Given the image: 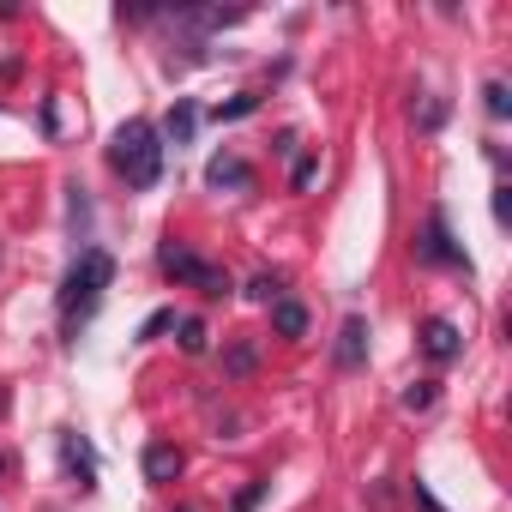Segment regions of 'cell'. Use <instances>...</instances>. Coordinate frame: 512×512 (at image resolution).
Instances as JSON below:
<instances>
[{
	"instance_id": "obj_1",
	"label": "cell",
	"mask_w": 512,
	"mask_h": 512,
	"mask_svg": "<svg viewBox=\"0 0 512 512\" xmlns=\"http://www.w3.org/2000/svg\"><path fill=\"white\" fill-rule=\"evenodd\" d=\"M109 284H115V253H109V247H85L79 260L67 266V278H61V296H55L67 344H73V338H79V326L97 314V302H103V290H109Z\"/></svg>"
},
{
	"instance_id": "obj_2",
	"label": "cell",
	"mask_w": 512,
	"mask_h": 512,
	"mask_svg": "<svg viewBox=\"0 0 512 512\" xmlns=\"http://www.w3.org/2000/svg\"><path fill=\"white\" fill-rule=\"evenodd\" d=\"M109 169L127 181V187H157L163 181V133L145 121V115H133V121H121L115 127V139H109Z\"/></svg>"
},
{
	"instance_id": "obj_3",
	"label": "cell",
	"mask_w": 512,
	"mask_h": 512,
	"mask_svg": "<svg viewBox=\"0 0 512 512\" xmlns=\"http://www.w3.org/2000/svg\"><path fill=\"white\" fill-rule=\"evenodd\" d=\"M157 272H163V278H175V284H187V290H199L205 302H223V296L235 290L223 266H211V260H199V253H193V247H181L175 235H169V241L157 247Z\"/></svg>"
},
{
	"instance_id": "obj_4",
	"label": "cell",
	"mask_w": 512,
	"mask_h": 512,
	"mask_svg": "<svg viewBox=\"0 0 512 512\" xmlns=\"http://www.w3.org/2000/svg\"><path fill=\"white\" fill-rule=\"evenodd\" d=\"M416 260H422V266H452V272H470V253L452 241L446 211H428V223H422V235H416Z\"/></svg>"
},
{
	"instance_id": "obj_5",
	"label": "cell",
	"mask_w": 512,
	"mask_h": 512,
	"mask_svg": "<svg viewBox=\"0 0 512 512\" xmlns=\"http://www.w3.org/2000/svg\"><path fill=\"white\" fill-rule=\"evenodd\" d=\"M61 464H67V476L91 494L97 488V452H91V440L79 434V428H61Z\"/></svg>"
},
{
	"instance_id": "obj_6",
	"label": "cell",
	"mask_w": 512,
	"mask_h": 512,
	"mask_svg": "<svg viewBox=\"0 0 512 512\" xmlns=\"http://www.w3.org/2000/svg\"><path fill=\"white\" fill-rule=\"evenodd\" d=\"M458 350H464V338L452 320H422V356L428 362H458Z\"/></svg>"
},
{
	"instance_id": "obj_7",
	"label": "cell",
	"mask_w": 512,
	"mask_h": 512,
	"mask_svg": "<svg viewBox=\"0 0 512 512\" xmlns=\"http://www.w3.org/2000/svg\"><path fill=\"white\" fill-rule=\"evenodd\" d=\"M205 187H217V193H223V187H235V193H241V187H253V169H247L241 157H229V151H223V157H211V163H205Z\"/></svg>"
},
{
	"instance_id": "obj_8",
	"label": "cell",
	"mask_w": 512,
	"mask_h": 512,
	"mask_svg": "<svg viewBox=\"0 0 512 512\" xmlns=\"http://www.w3.org/2000/svg\"><path fill=\"white\" fill-rule=\"evenodd\" d=\"M362 362H368V320L350 314L344 332H338V368H362Z\"/></svg>"
},
{
	"instance_id": "obj_9",
	"label": "cell",
	"mask_w": 512,
	"mask_h": 512,
	"mask_svg": "<svg viewBox=\"0 0 512 512\" xmlns=\"http://www.w3.org/2000/svg\"><path fill=\"white\" fill-rule=\"evenodd\" d=\"M181 464H187L181 446H169V440H151V446H145V476H151V482H175Z\"/></svg>"
},
{
	"instance_id": "obj_10",
	"label": "cell",
	"mask_w": 512,
	"mask_h": 512,
	"mask_svg": "<svg viewBox=\"0 0 512 512\" xmlns=\"http://www.w3.org/2000/svg\"><path fill=\"white\" fill-rule=\"evenodd\" d=\"M272 332H278V338H308V308L290 302V296H278V302H272Z\"/></svg>"
},
{
	"instance_id": "obj_11",
	"label": "cell",
	"mask_w": 512,
	"mask_h": 512,
	"mask_svg": "<svg viewBox=\"0 0 512 512\" xmlns=\"http://www.w3.org/2000/svg\"><path fill=\"white\" fill-rule=\"evenodd\" d=\"M193 133H199V109H193L187 97H175V109H169V121H163V139L193 145Z\"/></svg>"
},
{
	"instance_id": "obj_12",
	"label": "cell",
	"mask_w": 512,
	"mask_h": 512,
	"mask_svg": "<svg viewBox=\"0 0 512 512\" xmlns=\"http://www.w3.org/2000/svg\"><path fill=\"white\" fill-rule=\"evenodd\" d=\"M260 103H266L260 91H235L229 103H217V109H211V121H241V115H253V109H260Z\"/></svg>"
},
{
	"instance_id": "obj_13",
	"label": "cell",
	"mask_w": 512,
	"mask_h": 512,
	"mask_svg": "<svg viewBox=\"0 0 512 512\" xmlns=\"http://www.w3.org/2000/svg\"><path fill=\"white\" fill-rule=\"evenodd\" d=\"M482 109H488L494 121L512 115V91H506V79H488V85H482Z\"/></svg>"
},
{
	"instance_id": "obj_14",
	"label": "cell",
	"mask_w": 512,
	"mask_h": 512,
	"mask_svg": "<svg viewBox=\"0 0 512 512\" xmlns=\"http://www.w3.org/2000/svg\"><path fill=\"white\" fill-rule=\"evenodd\" d=\"M175 332H181V350H187V356H205V344H211L205 320H193V314H187V320H175Z\"/></svg>"
},
{
	"instance_id": "obj_15",
	"label": "cell",
	"mask_w": 512,
	"mask_h": 512,
	"mask_svg": "<svg viewBox=\"0 0 512 512\" xmlns=\"http://www.w3.org/2000/svg\"><path fill=\"white\" fill-rule=\"evenodd\" d=\"M247 296H253V302H266V308H272V302L284 296V278H278V272H260V278H253V284H247Z\"/></svg>"
},
{
	"instance_id": "obj_16",
	"label": "cell",
	"mask_w": 512,
	"mask_h": 512,
	"mask_svg": "<svg viewBox=\"0 0 512 512\" xmlns=\"http://www.w3.org/2000/svg\"><path fill=\"white\" fill-rule=\"evenodd\" d=\"M410 115H416V127H422V133H434V127L446 121V103H440V97H428V103H422V109H410Z\"/></svg>"
},
{
	"instance_id": "obj_17",
	"label": "cell",
	"mask_w": 512,
	"mask_h": 512,
	"mask_svg": "<svg viewBox=\"0 0 512 512\" xmlns=\"http://www.w3.org/2000/svg\"><path fill=\"white\" fill-rule=\"evenodd\" d=\"M169 326H175V308H157V314L139 326V344H151V338H157V332H169Z\"/></svg>"
},
{
	"instance_id": "obj_18",
	"label": "cell",
	"mask_w": 512,
	"mask_h": 512,
	"mask_svg": "<svg viewBox=\"0 0 512 512\" xmlns=\"http://www.w3.org/2000/svg\"><path fill=\"white\" fill-rule=\"evenodd\" d=\"M434 404V380H416V386H404V410H428Z\"/></svg>"
},
{
	"instance_id": "obj_19",
	"label": "cell",
	"mask_w": 512,
	"mask_h": 512,
	"mask_svg": "<svg viewBox=\"0 0 512 512\" xmlns=\"http://www.w3.org/2000/svg\"><path fill=\"white\" fill-rule=\"evenodd\" d=\"M266 488H272V482H247V488L235 494V512H253V506H260V500H266Z\"/></svg>"
},
{
	"instance_id": "obj_20",
	"label": "cell",
	"mask_w": 512,
	"mask_h": 512,
	"mask_svg": "<svg viewBox=\"0 0 512 512\" xmlns=\"http://www.w3.org/2000/svg\"><path fill=\"white\" fill-rule=\"evenodd\" d=\"M314 175H320V157H296L290 181H296V187H314Z\"/></svg>"
},
{
	"instance_id": "obj_21",
	"label": "cell",
	"mask_w": 512,
	"mask_h": 512,
	"mask_svg": "<svg viewBox=\"0 0 512 512\" xmlns=\"http://www.w3.org/2000/svg\"><path fill=\"white\" fill-rule=\"evenodd\" d=\"M494 223H500V229L512 223V187H506V181L494 187Z\"/></svg>"
},
{
	"instance_id": "obj_22",
	"label": "cell",
	"mask_w": 512,
	"mask_h": 512,
	"mask_svg": "<svg viewBox=\"0 0 512 512\" xmlns=\"http://www.w3.org/2000/svg\"><path fill=\"white\" fill-rule=\"evenodd\" d=\"M229 374H235V380L253 374V344H235V350H229Z\"/></svg>"
},
{
	"instance_id": "obj_23",
	"label": "cell",
	"mask_w": 512,
	"mask_h": 512,
	"mask_svg": "<svg viewBox=\"0 0 512 512\" xmlns=\"http://www.w3.org/2000/svg\"><path fill=\"white\" fill-rule=\"evenodd\" d=\"M272 151H278V157H290V163H296V157H302V139H296V133H278V145H272Z\"/></svg>"
},
{
	"instance_id": "obj_24",
	"label": "cell",
	"mask_w": 512,
	"mask_h": 512,
	"mask_svg": "<svg viewBox=\"0 0 512 512\" xmlns=\"http://www.w3.org/2000/svg\"><path fill=\"white\" fill-rule=\"evenodd\" d=\"M0 416H7V386H0Z\"/></svg>"
},
{
	"instance_id": "obj_25",
	"label": "cell",
	"mask_w": 512,
	"mask_h": 512,
	"mask_svg": "<svg viewBox=\"0 0 512 512\" xmlns=\"http://www.w3.org/2000/svg\"><path fill=\"white\" fill-rule=\"evenodd\" d=\"M0 476H7V458H0Z\"/></svg>"
},
{
	"instance_id": "obj_26",
	"label": "cell",
	"mask_w": 512,
	"mask_h": 512,
	"mask_svg": "<svg viewBox=\"0 0 512 512\" xmlns=\"http://www.w3.org/2000/svg\"><path fill=\"white\" fill-rule=\"evenodd\" d=\"M181 512H193V506H181Z\"/></svg>"
}]
</instances>
